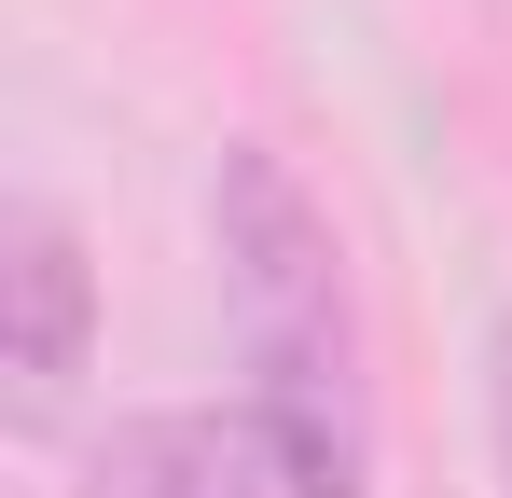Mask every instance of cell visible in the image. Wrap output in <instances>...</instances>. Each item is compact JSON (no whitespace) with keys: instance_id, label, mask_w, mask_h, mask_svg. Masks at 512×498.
Segmentation results:
<instances>
[{"instance_id":"1","label":"cell","mask_w":512,"mask_h":498,"mask_svg":"<svg viewBox=\"0 0 512 498\" xmlns=\"http://www.w3.org/2000/svg\"><path fill=\"white\" fill-rule=\"evenodd\" d=\"M208 236H222V305H236V346H250L263 402L305 415L360 471V332H346V249L319 222V194L263 139H236L222 180H208Z\"/></svg>"},{"instance_id":"2","label":"cell","mask_w":512,"mask_h":498,"mask_svg":"<svg viewBox=\"0 0 512 498\" xmlns=\"http://www.w3.org/2000/svg\"><path fill=\"white\" fill-rule=\"evenodd\" d=\"M70 498H360V471L277 402H167L111 415Z\"/></svg>"},{"instance_id":"3","label":"cell","mask_w":512,"mask_h":498,"mask_svg":"<svg viewBox=\"0 0 512 498\" xmlns=\"http://www.w3.org/2000/svg\"><path fill=\"white\" fill-rule=\"evenodd\" d=\"M84 332H97L84 236H70L42 194H14V208H0V374H14V429H56V415H70Z\"/></svg>"},{"instance_id":"4","label":"cell","mask_w":512,"mask_h":498,"mask_svg":"<svg viewBox=\"0 0 512 498\" xmlns=\"http://www.w3.org/2000/svg\"><path fill=\"white\" fill-rule=\"evenodd\" d=\"M499 415H512V319H499Z\"/></svg>"}]
</instances>
